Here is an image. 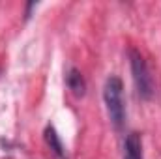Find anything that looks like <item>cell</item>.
I'll return each instance as SVG.
<instances>
[{"label": "cell", "mask_w": 161, "mask_h": 159, "mask_svg": "<svg viewBox=\"0 0 161 159\" xmlns=\"http://www.w3.org/2000/svg\"><path fill=\"white\" fill-rule=\"evenodd\" d=\"M103 99H105V107H107L111 122L114 123L116 129H120L124 125V118H125V107H124V84L118 77L111 75L105 80Z\"/></svg>", "instance_id": "1"}, {"label": "cell", "mask_w": 161, "mask_h": 159, "mask_svg": "<svg viewBox=\"0 0 161 159\" xmlns=\"http://www.w3.org/2000/svg\"><path fill=\"white\" fill-rule=\"evenodd\" d=\"M129 64H131V73H133V82L137 86V92L142 99H150L154 94V77L148 69L146 60L137 49L129 51Z\"/></svg>", "instance_id": "2"}, {"label": "cell", "mask_w": 161, "mask_h": 159, "mask_svg": "<svg viewBox=\"0 0 161 159\" xmlns=\"http://www.w3.org/2000/svg\"><path fill=\"white\" fill-rule=\"evenodd\" d=\"M124 159H142V140L141 135L131 131L124 142Z\"/></svg>", "instance_id": "3"}, {"label": "cell", "mask_w": 161, "mask_h": 159, "mask_svg": "<svg viewBox=\"0 0 161 159\" xmlns=\"http://www.w3.org/2000/svg\"><path fill=\"white\" fill-rule=\"evenodd\" d=\"M68 86H69V90L75 94V96H82L84 94V88H86V84H84V79H82V75H80L79 69H75V68H71L69 69V73H68Z\"/></svg>", "instance_id": "4"}, {"label": "cell", "mask_w": 161, "mask_h": 159, "mask_svg": "<svg viewBox=\"0 0 161 159\" xmlns=\"http://www.w3.org/2000/svg\"><path fill=\"white\" fill-rule=\"evenodd\" d=\"M45 139H47L49 146L54 150V154L60 156V157H64V146H62V142H60V139H58V135H56V131H54L53 127H47V131H45Z\"/></svg>", "instance_id": "5"}]
</instances>
